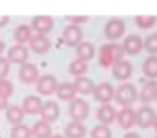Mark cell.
Masks as SVG:
<instances>
[{"instance_id":"1","label":"cell","mask_w":157,"mask_h":138,"mask_svg":"<svg viewBox=\"0 0 157 138\" xmlns=\"http://www.w3.org/2000/svg\"><path fill=\"white\" fill-rule=\"evenodd\" d=\"M124 54V49H123L122 45H120V44H105V45L101 46L100 50H99V64L103 67H111V65L115 64L118 61L123 60Z\"/></svg>"},{"instance_id":"2","label":"cell","mask_w":157,"mask_h":138,"mask_svg":"<svg viewBox=\"0 0 157 138\" xmlns=\"http://www.w3.org/2000/svg\"><path fill=\"white\" fill-rule=\"evenodd\" d=\"M137 89L132 84L125 82L114 91V99L116 103L122 106H129L137 100Z\"/></svg>"},{"instance_id":"3","label":"cell","mask_w":157,"mask_h":138,"mask_svg":"<svg viewBox=\"0 0 157 138\" xmlns=\"http://www.w3.org/2000/svg\"><path fill=\"white\" fill-rule=\"evenodd\" d=\"M69 114L71 118L76 122H81L87 118L90 114V105L85 100L75 97L71 101L69 106Z\"/></svg>"},{"instance_id":"4","label":"cell","mask_w":157,"mask_h":138,"mask_svg":"<svg viewBox=\"0 0 157 138\" xmlns=\"http://www.w3.org/2000/svg\"><path fill=\"white\" fill-rule=\"evenodd\" d=\"M155 120H156L155 110L150 106H142L136 112V123L141 129H147L154 125Z\"/></svg>"},{"instance_id":"5","label":"cell","mask_w":157,"mask_h":138,"mask_svg":"<svg viewBox=\"0 0 157 138\" xmlns=\"http://www.w3.org/2000/svg\"><path fill=\"white\" fill-rule=\"evenodd\" d=\"M126 30L124 20L120 18H112L105 27V34L109 40H118L122 38Z\"/></svg>"},{"instance_id":"6","label":"cell","mask_w":157,"mask_h":138,"mask_svg":"<svg viewBox=\"0 0 157 138\" xmlns=\"http://www.w3.org/2000/svg\"><path fill=\"white\" fill-rule=\"evenodd\" d=\"M83 32L82 29L76 25H68L63 31V41L68 46H78L81 43Z\"/></svg>"},{"instance_id":"7","label":"cell","mask_w":157,"mask_h":138,"mask_svg":"<svg viewBox=\"0 0 157 138\" xmlns=\"http://www.w3.org/2000/svg\"><path fill=\"white\" fill-rule=\"evenodd\" d=\"M58 82L53 75H43L37 80V91L42 95H51L56 92Z\"/></svg>"},{"instance_id":"8","label":"cell","mask_w":157,"mask_h":138,"mask_svg":"<svg viewBox=\"0 0 157 138\" xmlns=\"http://www.w3.org/2000/svg\"><path fill=\"white\" fill-rule=\"evenodd\" d=\"M28 43L30 49L38 55L46 54L51 48V41L48 40V38H46L44 34H39V33L31 35Z\"/></svg>"},{"instance_id":"9","label":"cell","mask_w":157,"mask_h":138,"mask_svg":"<svg viewBox=\"0 0 157 138\" xmlns=\"http://www.w3.org/2000/svg\"><path fill=\"white\" fill-rule=\"evenodd\" d=\"M93 93L95 100L103 104H108L114 99V88L110 82H100L98 86H95Z\"/></svg>"},{"instance_id":"10","label":"cell","mask_w":157,"mask_h":138,"mask_svg":"<svg viewBox=\"0 0 157 138\" xmlns=\"http://www.w3.org/2000/svg\"><path fill=\"white\" fill-rule=\"evenodd\" d=\"M31 27L39 34L50 32L54 27V20L48 15H37L31 20Z\"/></svg>"},{"instance_id":"11","label":"cell","mask_w":157,"mask_h":138,"mask_svg":"<svg viewBox=\"0 0 157 138\" xmlns=\"http://www.w3.org/2000/svg\"><path fill=\"white\" fill-rule=\"evenodd\" d=\"M18 77L25 84H33L39 79V70L33 63H24L18 71Z\"/></svg>"},{"instance_id":"12","label":"cell","mask_w":157,"mask_h":138,"mask_svg":"<svg viewBox=\"0 0 157 138\" xmlns=\"http://www.w3.org/2000/svg\"><path fill=\"white\" fill-rule=\"evenodd\" d=\"M7 59L10 63L15 64H24L28 59V49L24 45H14L8 50Z\"/></svg>"},{"instance_id":"13","label":"cell","mask_w":157,"mask_h":138,"mask_svg":"<svg viewBox=\"0 0 157 138\" xmlns=\"http://www.w3.org/2000/svg\"><path fill=\"white\" fill-rule=\"evenodd\" d=\"M42 120L48 123H52L58 119L59 117V106L56 102L48 101L42 105L41 111H40Z\"/></svg>"},{"instance_id":"14","label":"cell","mask_w":157,"mask_h":138,"mask_svg":"<svg viewBox=\"0 0 157 138\" xmlns=\"http://www.w3.org/2000/svg\"><path fill=\"white\" fill-rule=\"evenodd\" d=\"M116 121L122 129H130L136 124V111L130 107H124L117 112Z\"/></svg>"},{"instance_id":"15","label":"cell","mask_w":157,"mask_h":138,"mask_svg":"<svg viewBox=\"0 0 157 138\" xmlns=\"http://www.w3.org/2000/svg\"><path fill=\"white\" fill-rule=\"evenodd\" d=\"M132 65L129 61L121 60L112 65V75L117 80H126L131 76Z\"/></svg>"},{"instance_id":"16","label":"cell","mask_w":157,"mask_h":138,"mask_svg":"<svg viewBox=\"0 0 157 138\" xmlns=\"http://www.w3.org/2000/svg\"><path fill=\"white\" fill-rule=\"evenodd\" d=\"M124 53L128 55H137L143 49V41L137 34H130L124 40L122 45Z\"/></svg>"},{"instance_id":"17","label":"cell","mask_w":157,"mask_h":138,"mask_svg":"<svg viewBox=\"0 0 157 138\" xmlns=\"http://www.w3.org/2000/svg\"><path fill=\"white\" fill-rule=\"evenodd\" d=\"M116 116H117V112L115 108L110 104H103L97 110V118L102 123V125H105V126L112 124L116 120Z\"/></svg>"},{"instance_id":"18","label":"cell","mask_w":157,"mask_h":138,"mask_svg":"<svg viewBox=\"0 0 157 138\" xmlns=\"http://www.w3.org/2000/svg\"><path fill=\"white\" fill-rule=\"evenodd\" d=\"M42 101L40 97L37 95H28L23 101V107L22 109L24 110L25 114H40L42 108Z\"/></svg>"},{"instance_id":"19","label":"cell","mask_w":157,"mask_h":138,"mask_svg":"<svg viewBox=\"0 0 157 138\" xmlns=\"http://www.w3.org/2000/svg\"><path fill=\"white\" fill-rule=\"evenodd\" d=\"M157 95V82L156 80H147L143 85L140 92V100L143 103H150L154 99H156Z\"/></svg>"},{"instance_id":"20","label":"cell","mask_w":157,"mask_h":138,"mask_svg":"<svg viewBox=\"0 0 157 138\" xmlns=\"http://www.w3.org/2000/svg\"><path fill=\"white\" fill-rule=\"evenodd\" d=\"M73 86L75 88L76 92L81 93V94L87 95L94 91L95 84L90 78L85 77V76H78L75 77L73 82Z\"/></svg>"},{"instance_id":"21","label":"cell","mask_w":157,"mask_h":138,"mask_svg":"<svg viewBox=\"0 0 157 138\" xmlns=\"http://www.w3.org/2000/svg\"><path fill=\"white\" fill-rule=\"evenodd\" d=\"M57 97L61 101H72L75 99L76 90L74 88L72 82H63V84L58 85L56 90Z\"/></svg>"},{"instance_id":"22","label":"cell","mask_w":157,"mask_h":138,"mask_svg":"<svg viewBox=\"0 0 157 138\" xmlns=\"http://www.w3.org/2000/svg\"><path fill=\"white\" fill-rule=\"evenodd\" d=\"M65 135L67 138H84L86 135V127L81 122H70L65 127Z\"/></svg>"},{"instance_id":"23","label":"cell","mask_w":157,"mask_h":138,"mask_svg":"<svg viewBox=\"0 0 157 138\" xmlns=\"http://www.w3.org/2000/svg\"><path fill=\"white\" fill-rule=\"evenodd\" d=\"M31 136L35 138H51L52 137V127L50 123L40 120L35 123L31 129Z\"/></svg>"},{"instance_id":"24","label":"cell","mask_w":157,"mask_h":138,"mask_svg":"<svg viewBox=\"0 0 157 138\" xmlns=\"http://www.w3.org/2000/svg\"><path fill=\"white\" fill-rule=\"evenodd\" d=\"M24 116H25L24 110L22 109V107H20V106H17V105L9 106L7 109V112H6V118H7V120L9 121L12 125H14V126L20 125L21 123L23 122Z\"/></svg>"},{"instance_id":"25","label":"cell","mask_w":157,"mask_h":138,"mask_svg":"<svg viewBox=\"0 0 157 138\" xmlns=\"http://www.w3.org/2000/svg\"><path fill=\"white\" fill-rule=\"evenodd\" d=\"M76 55H78V59H81L85 62L92 60L95 56L94 45L90 42H81L76 46Z\"/></svg>"},{"instance_id":"26","label":"cell","mask_w":157,"mask_h":138,"mask_svg":"<svg viewBox=\"0 0 157 138\" xmlns=\"http://www.w3.org/2000/svg\"><path fill=\"white\" fill-rule=\"evenodd\" d=\"M142 71L144 75L151 79L157 78V56H148L144 60Z\"/></svg>"},{"instance_id":"27","label":"cell","mask_w":157,"mask_h":138,"mask_svg":"<svg viewBox=\"0 0 157 138\" xmlns=\"http://www.w3.org/2000/svg\"><path fill=\"white\" fill-rule=\"evenodd\" d=\"M13 37L14 40L20 45H23V44L27 43L31 38V28L27 25H20L14 30Z\"/></svg>"},{"instance_id":"28","label":"cell","mask_w":157,"mask_h":138,"mask_svg":"<svg viewBox=\"0 0 157 138\" xmlns=\"http://www.w3.org/2000/svg\"><path fill=\"white\" fill-rule=\"evenodd\" d=\"M87 70H88L87 62L81 60V59H75L69 65V73L71 75H74L75 77L83 76L87 72Z\"/></svg>"},{"instance_id":"29","label":"cell","mask_w":157,"mask_h":138,"mask_svg":"<svg viewBox=\"0 0 157 138\" xmlns=\"http://www.w3.org/2000/svg\"><path fill=\"white\" fill-rule=\"evenodd\" d=\"M135 20L141 29H150L156 24L157 17L155 15H137Z\"/></svg>"},{"instance_id":"30","label":"cell","mask_w":157,"mask_h":138,"mask_svg":"<svg viewBox=\"0 0 157 138\" xmlns=\"http://www.w3.org/2000/svg\"><path fill=\"white\" fill-rule=\"evenodd\" d=\"M31 129L27 125L20 124L13 126L10 132V138H30Z\"/></svg>"},{"instance_id":"31","label":"cell","mask_w":157,"mask_h":138,"mask_svg":"<svg viewBox=\"0 0 157 138\" xmlns=\"http://www.w3.org/2000/svg\"><path fill=\"white\" fill-rule=\"evenodd\" d=\"M143 48H145L151 56H155V54H157V33H152L146 37L145 41L143 42Z\"/></svg>"},{"instance_id":"32","label":"cell","mask_w":157,"mask_h":138,"mask_svg":"<svg viewBox=\"0 0 157 138\" xmlns=\"http://www.w3.org/2000/svg\"><path fill=\"white\" fill-rule=\"evenodd\" d=\"M111 129L105 125H97L90 131V138H111Z\"/></svg>"},{"instance_id":"33","label":"cell","mask_w":157,"mask_h":138,"mask_svg":"<svg viewBox=\"0 0 157 138\" xmlns=\"http://www.w3.org/2000/svg\"><path fill=\"white\" fill-rule=\"evenodd\" d=\"M13 92V85L9 79H0V93L9 97Z\"/></svg>"},{"instance_id":"34","label":"cell","mask_w":157,"mask_h":138,"mask_svg":"<svg viewBox=\"0 0 157 138\" xmlns=\"http://www.w3.org/2000/svg\"><path fill=\"white\" fill-rule=\"evenodd\" d=\"M10 64L7 58L5 57H0V79H3L8 76L10 71Z\"/></svg>"},{"instance_id":"35","label":"cell","mask_w":157,"mask_h":138,"mask_svg":"<svg viewBox=\"0 0 157 138\" xmlns=\"http://www.w3.org/2000/svg\"><path fill=\"white\" fill-rule=\"evenodd\" d=\"M67 20H69L72 23V25H76L78 26V24L86 23L90 20V17L88 16H81V15H72V16H67Z\"/></svg>"},{"instance_id":"36","label":"cell","mask_w":157,"mask_h":138,"mask_svg":"<svg viewBox=\"0 0 157 138\" xmlns=\"http://www.w3.org/2000/svg\"><path fill=\"white\" fill-rule=\"evenodd\" d=\"M9 107V97L0 93V110L8 109Z\"/></svg>"},{"instance_id":"37","label":"cell","mask_w":157,"mask_h":138,"mask_svg":"<svg viewBox=\"0 0 157 138\" xmlns=\"http://www.w3.org/2000/svg\"><path fill=\"white\" fill-rule=\"evenodd\" d=\"M10 22V16L8 15H0V28L7 26Z\"/></svg>"},{"instance_id":"38","label":"cell","mask_w":157,"mask_h":138,"mask_svg":"<svg viewBox=\"0 0 157 138\" xmlns=\"http://www.w3.org/2000/svg\"><path fill=\"white\" fill-rule=\"evenodd\" d=\"M123 138H141L139 134L135 133V132H129V133H126L125 136Z\"/></svg>"},{"instance_id":"39","label":"cell","mask_w":157,"mask_h":138,"mask_svg":"<svg viewBox=\"0 0 157 138\" xmlns=\"http://www.w3.org/2000/svg\"><path fill=\"white\" fill-rule=\"evenodd\" d=\"M5 48H6V44L3 43L2 41H0V57H1V55H2Z\"/></svg>"},{"instance_id":"40","label":"cell","mask_w":157,"mask_h":138,"mask_svg":"<svg viewBox=\"0 0 157 138\" xmlns=\"http://www.w3.org/2000/svg\"><path fill=\"white\" fill-rule=\"evenodd\" d=\"M51 138H63L61 135H59V134H56V135H54V136H52Z\"/></svg>"},{"instance_id":"41","label":"cell","mask_w":157,"mask_h":138,"mask_svg":"<svg viewBox=\"0 0 157 138\" xmlns=\"http://www.w3.org/2000/svg\"><path fill=\"white\" fill-rule=\"evenodd\" d=\"M154 127H155V131L157 132V117H156V120H155V123H154Z\"/></svg>"},{"instance_id":"42","label":"cell","mask_w":157,"mask_h":138,"mask_svg":"<svg viewBox=\"0 0 157 138\" xmlns=\"http://www.w3.org/2000/svg\"><path fill=\"white\" fill-rule=\"evenodd\" d=\"M156 101H157V95H156Z\"/></svg>"},{"instance_id":"43","label":"cell","mask_w":157,"mask_h":138,"mask_svg":"<svg viewBox=\"0 0 157 138\" xmlns=\"http://www.w3.org/2000/svg\"><path fill=\"white\" fill-rule=\"evenodd\" d=\"M154 138H157V136H156V137H154Z\"/></svg>"}]
</instances>
